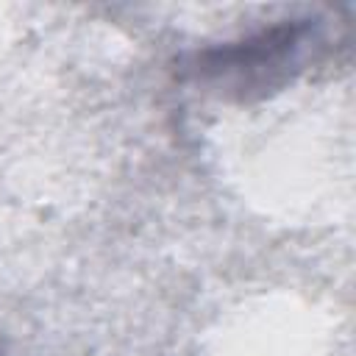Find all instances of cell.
<instances>
[{"instance_id": "6da1fadb", "label": "cell", "mask_w": 356, "mask_h": 356, "mask_svg": "<svg viewBox=\"0 0 356 356\" xmlns=\"http://www.w3.org/2000/svg\"><path fill=\"white\" fill-rule=\"evenodd\" d=\"M323 53V19H281L239 39L184 53L178 58V78L209 97L248 106L284 92Z\"/></svg>"}]
</instances>
